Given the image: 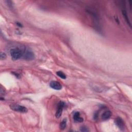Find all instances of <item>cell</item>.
<instances>
[{
    "mask_svg": "<svg viewBox=\"0 0 132 132\" xmlns=\"http://www.w3.org/2000/svg\"><path fill=\"white\" fill-rule=\"evenodd\" d=\"M11 56L14 60H18L23 57V52L20 48H12L10 51Z\"/></svg>",
    "mask_w": 132,
    "mask_h": 132,
    "instance_id": "cell-1",
    "label": "cell"
},
{
    "mask_svg": "<svg viewBox=\"0 0 132 132\" xmlns=\"http://www.w3.org/2000/svg\"><path fill=\"white\" fill-rule=\"evenodd\" d=\"M10 108L13 111H15L22 113H25L27 112L28 110L26 107L22 105H20L16 104H12L10 105Z\"/></svg>",
    "mask_w": 132,
    "mask_h": 132,
    "instance_id": "cell-2",
    "label": "cell"
},
{
    "mask_svg": "<svg viewBox=\"0 0 132 132\" xmlns=\"http://www.w3.org/2000/svg\"><path fill=\"white\" fill-rule=\"evenodd\" d=\"M65 105V103L63 102L60 101L59 102V103H58V105L57 106V111L55 114V116L57 118H60L61 117L62 112V110H63V108H64Z\"/></svg>",
    "mask_w": 132,
    "mask_h": 132,
    "instance_id": "cell-3",
    "label": "cell"
},
{
    "mask_svg": "<svg viewBox=\"0 0 132 132\" xmlns=\"http://www.w3.org/2000/svg\"><path fill=\"white\" fill-rule=\"evenodd\" d=\"M23 57L24 60H32L35 58V55L33 52L31 51L27 50L25 52L23 53Z\"/></svg>",
    "mask_w": 132,
    "mask_h": 132,
    "instance_id": "cell-4",
    "label": "cell"
},
{
    "mask_svg": "<svg viewBox=\"0 0 132 132\" xmlns=\"http://www.w3.org/2000/svg\"><path fill=\"white\" fill-rule=\"evenodd\" d=\"M115 122L116 125L118 127L119 129L121 131H124L125 129V124L124 122L121 118L120 117H118L115 120Z\"/></svg>",
    "mask_w": 132,
    "mask_h": 132,
    "instance_id": "cell-5",
    "label": "cell"
},
{
    "mask_svg": "<svg viewBox=\"0 0 132 132\" xmlns=\"http://www.w3.org/2000/svg\"><path fill=\"white\" fill-rule=\"evenodd\" d=\"M50 86L52 89L60 90L62 89V86L60 83L57 81H52L50 83Z\"/></svg>",
    "mask_w": 132,
    "mask_h": 132,
    "instance_id": "cell-6",
    "label": "cell"
},
{
    "mask_svg": "<svg viewBox=\"0 0 132 132\" xmlns=\"http://www.w3.org/2000/svg\"><path fill=\"white\" fill-rule=\"evenodd\" d=\"M111 112L110 110H106L104 111L102 115L101 118L103 120L105 121L108 120L111 116Z\"/></svg>",
    "mask_w": 132,
    "mask_h": 132,
    "instance_id": "cell-7",
    "label": "cell"
},
{
    "mask_svg": "<svg viewBox=\"0 0 132 132\" xmlns=\"http://www.w3.org/2000/svg\"><path fill=\"white\" fill-rule=\"evenodd\" d=\"M73 119L77 122H82L84 121L83 118L80 116V114L79 112H75L73 115Z\"/></svg>",
    "mask_w": 132,
    "mask_h": 132,
    "instance_id": "cell-8",
    "label": "cell"
},
{
    "mask_svg": "<svg viewBox=\"0 0 132 132\" xmlns=\"http://www.w3.org/2000/svg\"><path fill=\"white\" fill-rule=\"evenodd\" d=\"M122 15H123V17L124 18L126 23H128V24L130 26V27H131V23L130 20L129 19V18L128 17V13H127V12L125 10H122Z\"/></svg>",
    "mask_w": 132,
    "mask_h": 132,
    "instance_id": "cell-9",
    "label": "cell"
},
{
    "mask_svg": "<svg viewBox=\"0 0 132 132\" xmlns=\"http://www.w3.org/2000/svg\"><path fill=\"white\" fill-rule=\"evenodd\" d=\"M67 119H64L61 122L60 124V129L61 130H64L66 129L67 126Z\"/></svg>",
    "mask_w": 132,
    "mask_h": 132,
    "instance_id": "cell-10",
    "label": "cell"
},
{
    "mask_svg": "<svg viewBox=\"0 0 132 132\" xmlns=\"http://www.w3.org/2000/svg\"><path fill=\"white\" fill-rule=\"evenodd\" d=\"M56 74L57 75H58V76H60V78L62 79H66V75H65V74L63 72H62V71H58L56 72Z\"/></svg>",
    "mask_w": 132,
    "mask_h": 132,
    "instance_id": "cell-11",
    "label": "cell"
},
{
    "mask_svg": "<svg viewBox=\"0 0 132 132\" xmlns=\"http://www.w3.org/2000/svg\"><path fill=\"white\" fill-rule=\"evenodd\" d=\"M0 57H1V60H5L7 56H6L5 53H4L3 52H1V56H0Z\"/></svg>",
    "mask_w": 132,
    "mask_h": 132,
    "instance_id": "cell-12",
    "label": "cell"
},
{
    "mask_svg": "<svg viewBox=\"0 0 132 132\" xmlns=\"http://www.w3.org/2000/svg\"><path fill=\"white\" fill-rule=\"evenodd\" d=\"M81 132H88L89 130L88 129H87V128H86V126H82V128H81Z\"/></svg>",
    "mask_w": 132,
    "mask_h": 132,
    "instance_id": "cell-13",
    "label": "cell"
},
{
    "mask_svg": "<svg viewBox=\"0 0 132 132\" xmlns=\"http://www.w3.org/2000/svg\"><path fill=\"white\" fill-rule=\"evenodd\" d=\"M12 73H13V74H13V75H16V77H17L18 78H19V74H18V73H14V72H13Z\"/></svg>",
    "mask_w": 132,
    "mask_h": 132,
    "instance_id": "cell-14",
    "label": "cell"
},
{
    "mask_svg": "<svg viewBox=\"0 0 132 132\" xmlns=\"http://www.w3.org/2000/svg\"><path fill=\"white\" fill-rule=\"evenodd\" d=\"M16 24H17V25L18 26H19V27H22V24H20V23H18V22H17V23H16Z\"/></svg>",
    "mask_w": 132,
    "mask_h": 132,
    "instance_id": "cell-15",
    "label": "cell"
}]
</instances>
